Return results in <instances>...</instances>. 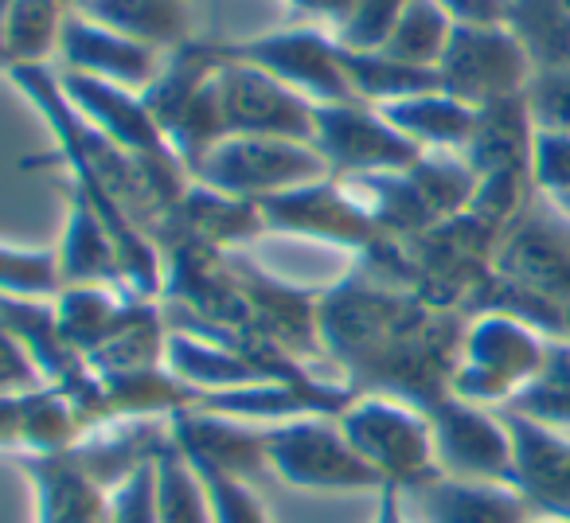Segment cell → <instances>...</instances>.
I'll return each mask as SVG.
<instances>
[{"instance_id":"obj_22","label":"cell","mask_w":570,"mask_h":523,"mask_svg":"<svg viewBox=\"0 0 570 523\" xmlns=\"http://www.w3.org/2000/svg\"><path fill=\"white\" fill-rule=\"evenodd\" d=\"M380 114L422 152H465L476 126V106L461 102L445 90L380 106Z\"/></svg>"},{"instance_id":"obj_41","label":"cell","mask_w":570,"mask_h":523,"mask_svg":"<svg viewBox=\"0 0 570 523\" xmlns=\"http://www.w3.org/2000/svg\"><path fill=\"white\" fill-rule=\"evenodd\" d=\"M535 523H554V520H535Z\"/></svg>"},{"instance_id":"obj_28","label":"cell","mask_w":570,"mask_h":523,"mask_svg":"<svg viewBox=\"0 0 570 523\" xmlns=\"http://www.w3.org/2000/svg\"><path fill=\"white\" fill-rule=\"evenodd\" d=\"M0 294L56 302L63 294V282H59V266H56V246L0 243Z\"/></svg>"},{"instance_id":"obj_37","label":"cell","mask_w":570,"mask_h":523,"mask_svg":"<svg viewBox=\"0 0 570 523\" xmlns=\"http://www.w3.org/2000/svg\"><path fill=\"white\" fill-rule=\"evenodd\" d=\"M9 4L12 0H0V71L9 75V56H4V20H9Z\"/></svg>"},{"instance_id":"obj_7","label":"cell","mask_w":570,"mask_h":523,"mask_svg":"<svg viewBox=\"0 0 570 523\" xmlns=\"http://www.w3.org/2000/svg\"><path fill=\"white\" fill-rule=\"evenodd\" d=\"M438 79L445 95L481 110L500 98L528 95L535 67L508 24H453Z\"/></svg>"},{"instance_id":"obj_15","label":"cell","mask_w":570,"mask_h":523,"mask_svg":"<svg viewBox=\"0 0 570 523\" xmlns=\"http://www.w3.org/2000/svg\"><path fill=\"white\" fill-rule=\"evenodd\" d=\"M168 434L180 445V453L196 465H212L238 481H250L266 468V426L254 422L223 418L207 411H176L168 418Z\"/></svg>"},{"instance_id":"obj_10","label":"cell","mask_w":570,"mask_h":523,"mask_svg":"<svg viewBox=\"0 0 570 523\" xmlns=\"http://www.w3.org/2000/svg\"><path fill=\"white\" fill-rule=\"evenodd\" d=\"M258 211L266 230H274V235L313 238V243L344 246L356 254H367L380 238H387L336 176L262 199Z\"/></svg>"},{"instance_id":"obj_1","label":"cell","mask_w":570,"mask_h":523,"mask_svg":"<svg viewBox=\"0 0 570 523\" xmlns=\"http://www.w3.org/2000/svg\"><path fill=\"white\" fill-rule=\"evenodd\" d=\"M551 341L554 336L539 333L535 325L512 317V313H476V320H469L461 333L450 395L489 406V411H504L539 375Z\"/></svg>"},{"instance_id":"obj_34","label":"cell","mask_w":570,"mask_h":523,"mask_svg":"<svg viewBox=\"0 0 570 523\" xmlns=\"http://www.w3.org/2000/svg\"><path fill=\"white\" fill-rule=\"evenodd\" d=\"M40 379H36L32 364L24 359V352L17 348L4 325H0V398L4 395H20V391H36Z\"/></svg>"},{"instance_id":"obj_2","label":"cell","mask_w":570,"mask_h":523,"mask_svg":"<svg viewBox=\"0 0 570 523\" xmlns=\"http://www.w3.org/2000/svg\"><path fill=\"white\" fill-rule=\"evenodd\" d=\"M215 71H219L215 43L191 40L184 48L168 51L160 75L141 90L145 106L153 110L157 126L165 129L168 145L180 157V165L188 168V176L199 168L207 149L227 137L219 90H215Z\"/></svg>"},{"instance_id":"obj_6","label":"cell","mask_w":570,"mask_h":523,"mask_svg":"<svg viewBox=\"0 0 570 523\" xmlns=\"http://www.w3.org/2000/svg\"><path fill=\"white\" fill-rule=\"evenodd\" d=\"M215 51L230 63L258 67V71L274 75L289 90L309 98L313 106H336V102H356L344 75L341 43L317 24H297L282 28V32L250 36V40H212Z\"/></svg>"},{"instance_id":"obj_17","label":"cell","mask_w":570,"mask_h":523,"mask_svg":"<svg viewBox=\"0 0 570 523\" xmlns=\"http://www.w3.org/2000/svg\"><path fill=\"white\" fill-rule=\"evenodd\" d=\"M56 266H59L63 289L67 286H126L118 238L106 227L102 215L71 188H67L63 235H59V243H56Z\"/></svg>"},{"instance_id":"obj_16","label":"cell","mask_w":570,"mask_h":523,"mask_svg":"<svg viewBox=\"0 0 570 523\" xmlns=\"http://www.w3.org/2000/svg\"><path fill=\"white\" fill-rule=\"evenodd\" d=\"M17 465L32 481L36 523H110L106 489L79 465L71 450L20 453Z\"/></svg>"},{"instance_id":"obj_3","label":"cell","mask_w":570,"mask_h":523,"mask_svg":"<svg viewBox=\"0 0 570 523\" xmlns=\"http://www.w3.org/2000/svg\"><path fill=\"white\" fill-rule=\"evenodd\" d=\"M341 430L352 450L372 465L383 489H419L430 476H438L434 461V434H430L426 406L399 395L364 391L341 411Z\"/></svg>"},{"instance_id":"obj_35","label":"cell","mask_w":570,"mask_h":523,"mask_svg":"<svg viewBox=\"0 0 570 523\" xmlns=\"http://www.w3.org/2000/svg\"><path fill=\"white\" fill-rule=\"evenodd\" d=\"M458 24H504L508 0H438Z\"/></svg>"},{"instance_id":"obj_29","label":"cell","mask_w":570,"mask_h":523,"mask_svg":"<svg viewBox=\"0 0 570 523\" xmlns=\"http://www.w3.org/2000/svg\"><path fill=\"white\" fill-rule=\"evenodd\" d=\"M191 468L204 481L212 523H269L266 504H262V496L254 492L250 481H238V476L219 473L212 465H196V461H191Z\"/></svg>"},{"instance_id":"obj_36","label":"cell","mask_w":570,"mask_h":523,"mask_svg":"<svg viewBox=\"0 0 570 523\" xmlns=\"http://www.w3.org/2000/svg\"><path fill=\"white\" fill-rule=\"evenodd\" d=\"M372 523H419L406 504V492L403 489H380L375 492V512H372Z\"/></svg>"},{"instance_id":"obj_33","label":"cell","mask_w":570,"mask_h":523,"mask_svg":"<svg viewBox=\"0 0 570 523\" xmlns=\"http://www.w3.org/2000/svg\"><path fill=\"white\" fill-rule=\"evenodd\" d=\"M528 106L539 129L570 134V71H543L531 79Z\"/></svg>"},{"instance_id":"obj_5","label":"cell","mask_w":570,"mask_h":523,"mask_svg":"<svg viewBox=\"0 0 570 523\" xmlns=\"http://www.w3.org/2000/svg\"><path fill=\"white\" fill-rule=\"evenodd\" d=\"M191 180L212 191L235 199L262 204L282 191L305 188V184L328 180V165L321 152L305 141H285V137H223L207 149Z\"/></svg>"},{"instance_id":"obj_27","label":"cell","mask_w":570,"mask_h":523,"mask_svg":"<svg viewBox=\"0 0 570 523\" xmlns=\"http://www.w3.org/2000/svg\"><path fill=\"white\" fill-rule=\"evenodd\" d=\"M508 414H520L539 426H551L559 434H570V341L554 336L539 375L504 406Z\"/></svg>"},{"instance_id":"obj_9","label":"cell","mask_w":570,"mask_h":523,"mask_svg":"<svg viewBox=\"0 0 570 523\" xmlns=\"http://www.w3.org/2000/svg\"><path fill=\"white\" fill-rule=\"evenodd\" d=\"M430 434H434V461L442 476L458 481H508L512 484V434L504 411L465 403L450 395L426 406Z\"/></svg>"},{"instance_id":"obj_24","label":"cell","mask_w":570,"mask_h":523,"mask_svg":"<svg viewBox=\"0 0 570 523\" xmlns=\"http://www.w3.org/2000/svg\"><path fill=\"white\" fill-rule=\"evenodd\" d=\"M341 59H344V75H348V87H352V95H356V102H367V106H375V110L391 102H403V98L442 90L438 71L399 63V59L383 56V51H344L341 48Z\"/></svg>"},{"instance_id":"obj_26","label":"cell","mask_w":570,"mask_h":523,"mask_svg":"<svg viewBox=\"0 0 570 523\" xmlns=\"http://www.w3.org/2000/svg\"><path fill=\"white\" fill-rule=\"evenodd\" d=\"M453 24H458V20H453L438 0H406V9L399 12L395 28H391L387 43H383L380 51L399 59V63L438 71L445 48H450Z\"/></svg>"},{"instance_id":"obj_21","label":"cell","mask_w":570,"mask_h":523,"mask_svg":"<svg viewBox=\"0 0 570 523\" xmlns=\"http://www.w3.org/2000/svg\"><path fill=\"white\" fill-rule=\"evenodd\" d=\"M75 12L110 28V32L126 36V40H137L145 48L160 51V56L196 40L184 0H82Z\"/></svg>"},{"instance_id":"obj_31","label":"cell","mask_w":570,"mask_h":523,"mask_svg":"<svg viewBox=\"0 0 570 523\" xmlns=\"http://www.w3.org/2000/svg\"><path fill=\"white\" fill-rule=\"evenodd\" d=\"M403 9L406 0H356L348 20L333 32V40L344 51H380Z\"/></svg>"},{"instance_id":"obj_32","label":"cell","mask_w":570,"mask_h":523,"mask_svg":"<svg viewBox=\"0 0 570 523\" xmlns=\"http://www.w3.org/2000/svg\"><path fill=\"white\" fill-rule=\"evenodd\" d=\"M106 515H110V523H160L157 461L134 468L114 489H106Z\"/></svg>"},{"instance_id":"obj_13","label":"cell","mask_w":570,"mask_h":523,"mask_svg":"<svg viewBox=\"0 0 570 523\" xmlns=\"http://www.w3.org/2000/svg\"><path fill=\"white\" fill-rule=\"evenodd\" d=\"M59 71L71 75H90V79L118 82L129 90H145L165 67V56L137 40L110 32V28L95 24L82 12H67L63 36H59Z\"/></svg>"},{"instance_id":"obj_30","label":"cell","mask_w":570,"mask_h":523,"mask_svg":"<svg viewBox=\"0 0 570 523\" xmlns=\"http://www.w3.org/2000/svg\"><path fill=\"white\" fill-rule=\"evenodd\" d=\"M528 172H531V188H535L547 204L570 196V134L535 126Z\"/></svg>"},{"instance_id":"obj_4","label":"cell","mask_w":570,"mask_h":523,"mask_svg":"<svg viewBox=\"0 0 570 523\" xmlns=\"http://www.w3.org/2000/svg\"><path fill=\"white\" fill-rule=\"evenodd\" d=\"M266 468L302 492H380L383 481L325 414L266 426Z\"/></svg>"},{"instance_id":"obj_8","label":"cell","mask_w":570,"mask_h":523,"mask_svg":"<svg viewBox=\"0 0 570 523\" xmlns=\"http://www.w3.org/2000/svg\"><path fill=\"white\" fill-rule=\"evenodd\" d=\"M313 149L328 165V176H383L406 172L422 160L414 149L375 106L367 102H336L317 106L313 114Z\"/></svg>"},{"instance_id":"obj_23","label":"cell","mask_w":570,"mask_h":523,"mask_svg":"<svg viewBox=\"0 0 570 523\" xmlns=\"http://www.w3.org/2000/svg\"><path fill=\"white\" fill-rule=\"evenodd\" d=\"M508 28L535 75L570 71V0H508Z\"/></svg>"},{"instance_id":"obj_25","label":"cell","mask_w":570,"mask_h":523,"mask_svg":"<svg viewBox=\"0 0 570 523\" xmlns=\"http://www.w3.org/2000/svg\"><path fill=\"white\" fill-rule=\"evenodd\" d=\"M63 0H12L4 20V56L12 67H48L59 51L67 20Z\"/></svg>"},{"instance_id":"obj_40","label":"cell","mask_w":570,"mask_h":523,"mask_svg":"<svg viewBox=\"0 0 570 523\" xmlns=\"http://www.w3.org/2000/svg\"><path fill=\"white\" fill-rule=\"evenodd\" d=\"M63 4H67V9H79V4H82V0H63Z\"/></svg>"},{"instance_id":"obj_18","label":"cell","mask_w":570,"mask_h":523,"mask_svg":"<svg viewBox=\"0 0 570 523\" xmlns=\"http://www.w3.org/2000/svg\"><path fill=\"white\" fill-rule=\"evenodd\" d=\"M157 302H145L126 286H67L56 297L59 325H63L67 341L82 352L95 356L110 341H118L134 320H141Z\"/></svg>"},{"instance_id":"obj_14","label":"cell","mask_w":570,"mask_h":523,"mask_svg":"<svg viewBox=\"0 0 570 523\" xmlns=\"http://www.w3.org/2000/svg\"><path fill=\"white\" fill-rule=\"evenodd\" d=\"M419 523H535L539 515L523 492L508 481H458V476H430L426 484L406 492Z\"/></svg>"},{"instance_id":"obj_39","label":"cell","mask_w":570,"mask_h":523,"mask_svg":"<svg viewBox=\"0 0 570 523\" xmlns=\"http://www.w3.org/2000/svg\"><path fill=\"white\" fill-rule=\"evenodd\" d=\"M562 341H570V309L562 313Z\"/></svg>"},{"instance_id":"obj_20","label":"cell","mask_w":570,"mask_h":523,"mask_svg":"<svg viewBox=\"0 0 570 523\" xmlns=\"http://www.w3.org/2000/svg\"><path fill=\"white\" fill-rule=\"evenodd\" d=\"M531 141H535V118H531L528 95L500 98V102L476 110L473 137H469L461 157L473 168L476 180L492 172H508V168H523L528 172Z\"/></svg>"},{"instance_id":"obj_38","label":"cell","mask_w":570,"mask_h":523,"mask_svg":"<svg viewBox=\"0 0 570 523\" xmlns=\"http://www.w3.org/2000/svg\"><path fill=\"white\" fill-rule=\"evenodd\" d=\"M554 211H559L562 215V219H570V196H562V199H554Z\"/></svg>"},{"instance_id":"obj_11","label":"cell","mask_w":570,"mask_h":523,"mask_svg":"<svg viewBox=\"0 0 570 523\" xmlns=\"http://www.w3.org/2000/svg\"><path fill=\"white\" fill-rule=\"evenodd\" d=\"M215 90H219L227 137H285V141L313 145V114H317V106L297 95V90H289L285 82H277L274 75L246 63H230V59L219 56Z\"/></svg>"},{"instance_id":"obj_19","label":"cell","mask_w":570,"mask_h":523,"mask_svg":"<svg viewBox=\"0 0 570 523\" xmlns=\"http://www.w3.org/2000/svg\"><path fill=\"white\" fill-rule=\"evenodd\" d=\"M75 411L51 391H20L0 398V453H59L79 442Z\"/></svg>"},{"instance_id":"obj_12","label":"cell","mask_w":570,"mask_h":523,"mask_svg":"<svg viewBox=\"0 0 570 523\" xmlns=\"http://www.w3.org/2000/svg\"><path fill=\"white\" fill-rule=\"evenodd\" d=\"M512 434V484L539 520L570 523V434L508 414Z\"/></svg>"}]
</instances>
